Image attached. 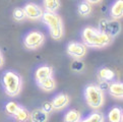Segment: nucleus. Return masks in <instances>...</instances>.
Masks as SVG:
<instances>
[{"instance_id":"obj_1","label":"nucleus","mask_w":123,"mask_h":122,"mask_svg":"<svg viewBox=\"0 0 123 122\" xmlns=\"http://www.w3.org/2000/svg\"><path fill=\"white\" fill-rule=\"evenodd\" d=\"M82 43L87 48L104 49L113 43L114 38L95 27H86L81 32Z\"/></svg>"},{"instance_id":"obj_2","label":"nucleus","mask_w":123,"mask_h":122,"mask_svg":"<svg viewBox=\"0 0 123 122\" xmlns=\"http://www.w3.org/2000/svg\"><path fill=\"white\" fill-rule=\"evenodd\" d=\"M42 20L49 29L50 36L53 40L60 41L61 39H63L65 35L64 21L58 13H51V12L44 11Z\"/></svg>"},{"instance_id":"obj_3","label":"nucleus","mask_w":123,"mask_h":122,"mask_svg":"<svg viewBox=\"0 0 123 122\" xmlns=\"http://www.w3.org/2000/svg\"><path fill=\"white\" fill-rule=\"evenodd\" d=\"M3 90L10 98L17 97L23 91V77L12 70L5 71L1 77Z\"/></svg>"},{"instance_id":"obj_4","label":"nucleus","mask_w":123,"mask_h":122,"mask_svg":"<svg viewBox=\"0 0 123 122\" xmlns=\"http://www.w3.org/2000/svg\"><path fill=\"white\" fill-rule=\"evenodd\" d=\"M85 100L86 105L94 110H99L105 104V93L98 85L91 84L85 89Z\"/></svg>"},{"instance_id":"obj_5","label":"nucleus","mask_w":123,"mask_h":122,"mask_svg":"<svg viewBox=\"0 0 123 122\" xmlns=\"http://www.w3.org/2000/svg\"><path fill=\"white\" fill-rule=\"evenodd\" d=\"M46 37L40 30H32L28 33L24 38V46L28 50H38L45 43Z\"/></svg>"},{"instance_id":"obj_6","label":"nucleus","mask_w":123,"mask_h":122,"mask_svg":"<svg viewBox=\"0 0 123 122\" xmlns=\"http://www.w3.org/2000/svg\"><path fill=\"white\" fill-rule=\"evenodd\" d=\"M67 54L75 60H81L87 54V47L80 42H70L66 47Z\"/></svg>"},{"instance_id":"obj_7","label":"nucleus","mask_w":123,"mask_h":122,"mask_svg":"<svg viewBox=\"0 0 123 122\" xmlns=\"http://www.w3.org/2000/svg\"><path fill=\"white\" fill-rule=\"evenodd\" d=\"M25 13V17L30 20L37 21L42 19V16L44 14V9L43 7L40 6L37 3L34 2H29L23 7Z\"/></svg>"},{"instance_id":"obj_8","label":"nucleus","mask_w":123,"mask_h":122,"mask_svg":"<svg viewBox=\"0 0 123 122\" xmlns=\"http://www.w3.org/2000/svg\"><path fill=\"white\" fill-rule=\"evenodd\" d=\"M100 24L99 29L113 38L120 32V24L115 19H103L100 21Z\"/></svg>"},{"instance_id":"obj_9","label":"nucleus","mask_w":123,"mask_h":122,"mask_svg":"<svg viewBox=\"0 0 123 122\" xmlns=\"http://www.w3.org/2000/svg\"><path fill=\"white\" fill-rule=\"evenodd\" d=\"M51 103L54 107V110H56V111L63 110V109L68 107V105L70 104V97L67 94L60 93L55 96L53 100L51 101Z\"/></svg>"},{"instance_id":"obj_10","label":"nucleus","mask_w":123,"mask_h":122,"mask_svg":"<svg viewBox=\"0 0 123 122\" xmlns=\"http://www.w3.org/2000/svg\"><path fill=\"white\" fill-rule=\"evenodd\" d=\"M53 68L49 65H42V66L38 67L35 71V80L38 84L46 78L50 77V76H53Z\"/></svg>"},{"instance_id":"obj_11","label":"nucleus","mask_w":123,"mask_h":122,"mask_svg":"<svg viewBox=\"0 0 123 122\" xmlns=\"http://www.w3.org/2000/svg\"><path fill=\"white\" fill-rule=\"evenodd\" d=\"M109 94L117 100H122L123 98V84L121 81H112L108 86Z\"/></svg>"},{"instance_id":"obj_12","label":"nucleus","mask_w":123,"mask_h":122,"mask_svg":"<svg viewBox=\"0 0 123 122\" xmlns=\"http://www.w3.org/2000/svg\"><path fill=\"white\" fill-rule=\"evenodd\" d=\"M110 16L112 19L118 20L123 16V0H116L110 8Z\"/></svg>"},{"instance_id":"obj_13","label":"nucleus","mask_w":123,"mask_h":122,"mask_svg":"<svg viewBox=\"0 0 123 122\" xmlns=\"http://www.w3.org/2000/svg\"><path fill=\"white\" fill-rule=\"evenodd\" d=\"M98 79L104 82H112L115 79V72L108 67H103L98 71Z\"/></svg>"},{"instance_id":"obj_14","label":"nucleus","mask_w":123,"mask_h":122,"mask_svg":"<svg viewBox=\"0 0 123 122\" xmlns=\"http://www.w3.org/2000/svg\"><path fill=\"white\" fill-rule=\"evenodd\" d=\"M43 9L45 12L57 13L61 7L60 0H43Z\"/></svg>"},{"instance_id":"obj_15","label":"nucleus","mask_w":123,"mask_h":122,"mask_svg":"<svg viewBox=\"0 0 123 122\" xmlns=\"http://www.w3.org/2000/svg\"><path fill=\"white\" fill-rule=\"evenodd\" d=\"M49 115L45 113L41 108L35 109L30 114V121L31 122H47Z\"/></svg>"},{"instance_id":"obj_16","label":"nucleus","mask_w":123,"mask_h":122,"mask_svg":"<svg viewBox=\"0 0 123 122\" xmlns=\"http://www.w3.org/2000/svg\"><path fill=\"white\" fill-rule=\"evenodd\" d=\"M38 86L40 88L42 91L44 92H47V93H50V92H53L55 89H56V80L54 76H50L46 78V79H44L40 82H38Z\"/></svg>"},{"instance_id":"obj_17","label":"nucleus","mask_w":123,"mask_h":122,"mask_svg":"<svg viewBox=\"0 0 123 122\" xmlns=\"http://www.w3.org/2000/svg\"><path fill=\"white\" fill-rule=\"evenodd\" d=\"M108 122H122V109L119 107H113L110 109L107 115Z\"/></svg>"},{"instance_id":"obj_18","label":"nucleus","mask_w":123,"mask_h":122,"mask_svg":"<svg viewBox=\"0 0 123 122\" xmlns=\"http://www.w3.org/2000/svg\"><path fill=\"white\" fill-rule=\"evenodd\" d=\"M81 119V113L76 109H70L63 117L64 122H80Z\"/></svg>"},{"instance_id":"obj_19","label":"nucleus","mask_w":123,"mask_h":122,"mask_svg":"<svg viewBox=\"0 0 123 122\" xmlns=\"http://www.w3.org/2000/svg\"><path fill=\"white\" fill-rule=\"evenodd\" d=\"M30 114H31V112L27 108L20 106L18 108V110L14 113L13 117L17 122H28L30 120Z\"/></svg>"},{"instance_id":"obj_20","label":"nucleus","mask_w":123,"mask_h":122,"mask_svg":"<svg viewBox=\"0 0 123 122\" xmlns=\"http://www.w3.org/2000/svg\"><path fill=\"white\" fill-rule=\"evenodd\" d=\"M92 11H93V5L90 3H87L86 1H82L78 4L77 12L80 16H83V17L89 16L92 13Z\"/></svg>"},{"instance_id":"obj_21","label":"nucleus","mask_w":123,"mask_h":122,"mask_svg":"<svg viewBox=\"0 0 123 122\" xmlns=\"http://www.w3.org/2000/svg\"><path fill=\"white\" fill-rule=\"evenodd\" d=\"M80 122H105V116L103 113L96 111L87 117H86V118L80 119Z\"/></svg>"},{"instance_id":"obj_22","label":"nucleus","mask_w":123,"mask_h":122,"mask_svg":"<svg viewBox=\"0 0 123 122\" xmlns=\"http://www.w3.org/2000/svg\"><path fill=\"white\" fill-rule=\"evenodd\" d=\"M12 17H13V19L15 21H17V23H21V21H24L25 19H27L25 10H24V8H21V7L14 8L13 11H12Z\"/></svg>"},{"instance_id":"obj_23","label":"nucleus","mask_w":123,"mask_h":122,"mask_svg":"<svg viewBox=\"0 0 123 122\" xmlns=\"http://www.w3.org/2000/svg\"><path fill=\"white\" fill-rule=\"evenodd\" d=\"M20 107V105L18 103H16L14 101H10V102H8L6 103V105H5V111L7 114H9L11 116H13L14 115V113L18 110V108Z\"/></svg>"},{"instance_id":"obj_24","label":"nucleus","mask_w":123,"mask_h":122,"mask_svg":"<svg viewBox=\"0 0 123 122\" xmlns=\"http://www.w3.org/2000/svg\"><path fill=\"white\" fill-rule=\"evenodd\" d=\"M42 110L45 112V113H47L48 115L50 114V113H52L53 111H55L54 110V107H53V105H52V103L51 102H45L42 105Z\"/></svg>"},{"instance_id":"obj_25","label":"nucleus","mask_w":123,"mask_h":122,"mask_svg":"<svg viewBox=\"0 0 123 122\" xmlns=\"http://www.w3.org/2000/svg\"><path fill=\"white\" fill-rule=\"evenodd\" d=\"M85 1H86L87 3L92 4V5H95V4H99L103 1V0H85Z\"/></svg>"},{"instance_id":"obj_26","label":"nucleus","mask_w":123,"mask_h":122,"mask_svg":"<svg viewBox=\"0 0 123 122\" xmlns=\"http://www.w3.org/2000/svg\"><path fill=\"white\" fill-rule=\"evenodd\" d=\"M4 62H5V60H4V56H3V54H2L1 50H0V68L3 67Z\"/></svg>"}]
</instances>
